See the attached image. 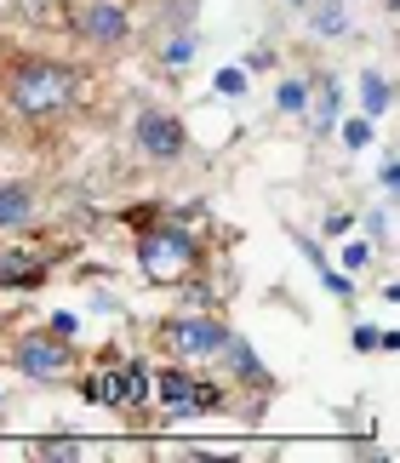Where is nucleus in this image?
Wrapping results in <instances>:
<instances>
[{"label":"nucleus","instance_id":"26","mask_svg":"<svg viewBox=\"0 0 400 463\" xmlns=\"http://www.w3.org/2000/svg\"><path fill=\"white\" fill-rule=\"evenodd\" d=\"M269 63H275V52H269V46H258V52H252V58L241 63V69H246V75H258V69H269Z\"/></svg>","mask_w":400,"mask_h":463},{"label":"nucleus","instance_id":"8","mask_svg":"<svg viewBox=\"0 0 400 463\" xmlns=\"http://www.w3.org/2000/svg\"><path fill=\"white\" fill-rule=\"evenodd\" d=\"M12 366L24 372V378H46V383H58V378H69L75 354H69L63 337H24V344L12 349Z\"/></svg>","mask_w":400,"mask_h":463},{"label":"nucleus","instance_id":"16","mask_svg":"<svg viewBox=\"0 0 400 463\" xmlns=\"http://www.w3.org/2000/svg\"><path fill=\"white\" fill-rule=\"evenodd\" d=\"M195 52H200V34L195 29H177V34H167V46H160V63H167V69H189Z\"/></svg>","mask_w":400,"mask_h":463},{"label":"nucleus","instance_id":"28","mask_svg":"<svg viewBox=\"0 0 400 463\" xmlns=\"http://www.w3.org/2000/svg\"><path fill=\"white\" fill-rule=\"evenodd\" d=\"M377 184H384V189H389V194H395V189H400V166H395V160H384V172H377Z\"/></svg>","mask_w":400,"mask_h":463},{"label":"nucleus","instance_id":"1","mask_svg":"<svg viewBox=\"0 0 400 463\" xmlns=\"http://www.w3.org/2000/svg\"><path fill=\"white\" fill-rule=\"evenodd\" d=\"M75 98H81V75L63 69V63H52V58H29V63H17L6 75V103L24 120H52Z\"/></svg>","mask_w":400,"mask_h":463},{"label":"nucleus","instance_id":"24","mask_svg":"<svg viewBox=\"0 0 400 463\" xmlns=\"http://www.w3.org/2000/svg\"><path fill=\"white\" fill-rule=\"evenodd\" d=\"M75 326H81V320L69 315V309H58V315H52V337H75Z\"/></svg>","mask_w":400,"mask_h":463},{"label":"nucleus","instance_id":"12","mask_svg":"<svg viewBox=\"0 0 400 463\" xmlns=\"http://www.w3.org/2000/svg\"><path fill=\"white\" fill-rule=\"evenodd\" d=\"M309 29L320 34V41H343L349 34V0H309Z\"/></svg>","mask_w":400,"mask_h":463},{"label":"nucleus","instance_id":"6","mask_svg":"<svg viewBox=\"0 0 400 463\" xmlns=\"http://www.w3.org/2000/svg\"><path fill=\"white\" fill-rule=\"evenodd\" d=\"M132 144L149 160H184L189 155V127H184V115H172V109H138Z\"/></svg>","mask_w":400,"mask_h":463},{"label":"nucleus","instance_id":"22","mask_svg":"<svg viewBox=\"0 0 400 463\" xmlns=\"http://www.w3.org/2000/svg\"><path fill=\"white\" fill-rule=\"evenodd\" d=\"M343 269H355V275L372 269V246L367 241H349V246H343Z\"/></svg>","mask_w":400,"mask_h":463},{"label":"nucleus","instance_id":"4","mask_svg":"<svg viewBox=\"0 0 400 463\" xmlns=\"http://www.w3.org/2000/svg\"><path fill=\"white\" fill-rule=\"evenodd\" d=\"M160 344H167L177 361H206V354H224L229 326L217 315H177L160 326Z\"/></svg>","mask_w":400,"mask_h":463},{"label":"nucleus","instance_id":"15","mask_svg":"<svg viewBox=\"0 0 400 463\" xmlns=\"http://www.w3.org/2000/svg\"><path fill=\"white\" fill-rule=\"evenodd\" d=\"M360 109H367L372 120L395 109V86H389V75H377V69H367V75H360Z\"/></svg>","mask_w":400,"mask_h":463},{"label":"nucleus","instance_id":"27","mask_svg":"<svg viewBox=\"0 0 400 463\" xmlns=\"http://www.w3.org/2000/svg\"><path fill=\"white\" fill-rule=\"evenodd\" d=\"M349 229H355L349 212H332V218H326V235H349Z\"/></svg>","mask_w":400,"mask_h":463},{"label":"nucleus","instance_id":"5","mask_svg":"<svg viewBox=\"0 0 400 463\" xmlns=\"http://www.w3.org/2000/svg\"><path fill=\"white\" fill-rule=\"evenodd\" d=\"M81 395L92 406H120V412H126V406L149 401V372H143V361H115V366H103L98 378H86Z\"/></svg>","mask_w":400,"mask_h":463},{"label":"nucleus","instance_id":"11","mask_svg":"<svg viewBox=\"0 0 400 463\" xmlns=\"http://www.w3.org/2000/svg\"><path fill=\"white\" fill-rule=\"evenodd\" d=\"M224 354H229V372H234V378H241V383H252V389H275V378H269V366L258 361V349H252L241 332H229Z\"/></svg>","mask_w":400,"mask_h":463},{"label":"nucleus","instance_id":"19","mask_svg":"<svg viewBox=\"0 0 400 463\" xmlns=\"http://www.w3.org/2000/svg\"><path fill=\"white\" fill-rule=\"evenodd\" d=\"M246 80H252L246 69H241V63H229V69H217V80H212V86H217V98H246Z\"/></svg>","mask_w":400,"mask_h":463},{"label":"nucleus","instance_id":"13","mask_svg":"<svg viewBox=\"0 0 400 463\" xmlns=\"http://www.w3.org/2000/svg\"><path fill=\"white\" fill-rule=\"evenodd\" d=\"M34 218V194L24 184H0V235H12V229H24Z\"/></svg>","mask_w":400,"mask_h":463},{"label":"nucleus","instance_id":"14","mask_svg":"<svg viewBox=\"0 0 400 463\" xmlns=\"http://www.w3.org/2000/svg\"><path fill=\"white\" fill-rule=\"evenodd\" d=\"M292 241H298V252L309 258V269H315V275H320V287H326V292H332V298H349V292H355V280H349V275H338V269H332V263H326V258H320V246H315V241H309V235H292Z\"/></svg>","mask_w":400,"mask_h":463},{"label":"nucleus","instance_id":"9","mask_svg":"<svg viewBox=\"0 0 400 463\" xmlns=\"http://www.w3.org/2000/svg\"><path fill=\"white\" fill-rule=\"evenodd\" d=\"M303 109H309V127H315V137H332V132H338V109H343L338 75H320V80H315V98H309Z\"/></svg>","mask_w":400,"mask_h":463},{"label":"nucleus","instance_id":"3","mask_svg":"<svg viewBox=\"0 0 400 463\" xmlns=\"http://www.w3.org/2000/svg\"><path fill=\"white\" fill-rule=\"evenodd\" d=\"M149 389L160 395L172 418H206V412H224V389L217 383H200L189 366H167L160 378H149Z\"/></svg>","mask_w":400,"mask_h":463},{"label":"nucleus","instance_id":"2","mask_svg":"<svg viewBox=\"0 0 400 463\" xmlns=\"http://www.w3.org/2000/svg\"><path fill=\"white\" fill-rule=\"evenodd\" d=\"M138 269L149 280H184L200 269V241L184 223H143L138 229Z\"/></svg>","mask_w":400,"mask_h":463},{"label":"nucleus","instance_id":"18","mask_svg":"<svg viewBox=\"0 0 400 463\" xmlns=\"http://www.w3.org/2000/svg\"><path fill=\"white\" fill-rule=\"evenodd\" d=\"M17 12L34 17V24H58V17L69 12V0H17Z\"/></svg>","mask_w":400,"mask_h":463},{"label":"nucleus","instance_id":"7","mask_svg":"<svg viewBox=\"0 0 400 463\" xmlns=\"http://www.w3.org/2000/svg\"><path fill=\"white\" fill-rule=\"evenodd\" d=\"M75 29H81V41H92V46H126L132 41V12L120 6V0H86L81 17H75Z\"/></svg>","mask_w":400,"mask_h":463},{"label":"nucleus","instance_id":"21","mask_svg":"<svg viewBox=\"0 0 400 463\" xmlns=\"http://www.w3.org/2000/svg\"><path fill=\"white\" fill-rule=\"evenodd\" d=\"M34 458H41V463H75V458H86V452L69 447V440H41V447H34Z\"/></svg>","mask_w":400,"mask_h":463},{"label":"nucleus","instance_id":"25","mask_svg":"<svg viewBox=\"0 0 400 463\" xmlns=\"http://www.w3.org/2000/svg\"><path fill=\"white\" fill-rule=\"evenodd\" d=\"M349 344H355L360 354H367V349H377V326H355V332H349Z\"/></svg>","mask_w":400,"mask_h":463},{"label":"nucleus","instance_id":"17","mask_svg":"<svg viewBox=\"0 0 400 463\" xmlns=\"http://www.w3.org/2000/svg\"><path fill=\"white\" fill-rule=\"evenodd\" d=\"M338 132H343V144H349V149H372V137H377L372 132V115H349Z\"/></svg>","mask_w":400,"mask_h":463},{"label":"nucleus","instance_id":"10","mask_svg":"<svg viewBox=\"0 0 400 463\" xmlns=\"http://www.w3.org/2000/svg\"><path fill=\"white\" fill-rule=\"evenodd\" d=\"M46 280V258L41 252H0V287L6 292H29Z\"/></svg>","mask_w":400,"mask_h":463},{"label":"nucleus","instance_id":"20","mask_svg":"<svg viewBox=\"0 0 400 463\" xmlns=\"http://www.w3.org/2000/svg\"><path fill=\"white\" fill-rule=\"evenodd\" d=\"M275 103L286 115H303V103H309V80H281V92H275Z\"/></svg>","mask_w":400,"mask_h":463},{"label":"nucleus","instance_id":"29","mask_svg":"<svg viewBox=\"0 0 400 463\" xmlns=\"http://www.w3.org/2000/svg\"><path fill=\"white\" fill-rule=\"evenodd\" d=\"M286 6H309V0H286Z\"/></svg>","mask_w":400,"mask_h":463},{"label":"nucleus","instance_id":"23","mask_svg":"<svg viewBox=\"0 0 400 463\" xmlns=\"http://www.w3.org/2000/svg\"><path fill=\"white\" fill-rule=\"evenodd\" d=\"M367 229H372V241H384V246H389V241H395V212H389V206H384V212H372V223H367Z\"/></svg>","mask_w":400,"mask_h":463}]
</instances>
